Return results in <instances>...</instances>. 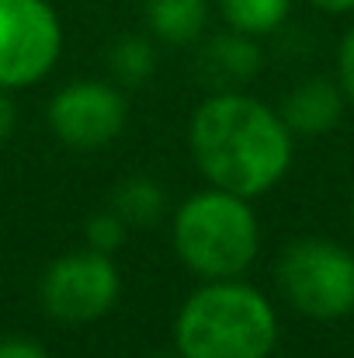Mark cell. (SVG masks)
I'll return each mask as SVG.
<instances>
[{
    "instance_id": "30bf717a",
    "label": "cell",
    "mask_w": 354,
    "mask_h": 358,
    "mask_svg": "<svg viewBox=\"0 0 354 358\" xmlns=\"http://www.w3.org/2000/svg\"><path fill=\"white\" fill-rule=\"evenodd\" d=\"M142 17L153 38L167 45H191L209 24V0H142Z\"/></svg>"
},
{
    "instance_id": "ffe728a7",
    "label": "cell",
    "mask_w": 354,
    "mask_h": 358,
    "mask_svg": "<svg viewBox=\"0 0 354 358\" xmlns=\"http://www.w3.org/2000/svg\"><path fill=\"white\" fill-rule=\"evenodd\" d=\"M351 216H354V195H351Z\"/></svg>"
},
{
    "instance_id": "7a4b0ae2",
    "label": "cell",
    "mask_w": 354,
    "mask_h": 358,
    "mask_svg": "<svg viewBox=\"0 0 354 358\" xmlns=\"http://www.w3.org/2000/svg\"><path fill=\"white\" fill-rule=\"evenodd\" d=\"M174 345L181 358H271L278 317L267 296L239 278L205 282L181 306Z\"/></svg>"
},
{
    "instance_id": "5bb4252c",
    "label": "cell",
    "mask_w": 354,
    "mask_h": 358,
    "mask_svg": "<svg viewBox=\"0 0 354 358\" xmlns=\"http://www.w3.org/2000/svg\"><path fill=\"white\" fill-rule=\"evenodd\" d=\"M125 234H128V223L118 216L115 209H101V213H94L84 223L87 247L91 250H101V254H115L118 247L125 243Z\"/></svg>"
},
{
    "instance_id": "6da1fadb",
    "label": "cell",
    "mask_w": 354,
    "mask_h": 358,
    "mask_svg": "<svg viewBox=\"0 0 354 358\" xmlns=\"http://www.w3.org/2000/svg\"><path fill=\"white\" fill-rule=\"evenodd\" d=\"M188 146L202 178L239 199L271 192L292 167V129L243 91L205 98L191 115Z\"/></svg>"
},
{
    "instance_id": "3957f363",
    "label": "cell",
    "mask_w": 354,
    "mask_h": 358,
    "mask_svg": "<svg viewBox=\"0 0 354 358\" xmlns=\"http://www.w3.org/2000/svg\"><path fill=\"white\" fill-rule=\"evenodd\" d=\"M174 250L181 264L205 282L239 278L260 250V223L250 199L223 188L191 195L174 213Z\"/></svg>"
},
{
    "instance_id": "277c9868",
    "label": "cell",
    "mask_w": 354,
    "mask_h": 358,
    "mask_svg": "<svg viewBox=\"0 0 354 358\" xmlns=\"http://www.w3.org/2000/svg\"><path fill=\"white\" fill-rule=\"evenodd\" d=\"M274 282L288 306L309 320H341L354 313V254L334 240H292L278 257Z\"/></svg>"
},
{
    "instance_id": "8992f818",
    "label": "cell",
    "mask_w": 354,
    "mask_h": 358,
    "mask_svg": "<svg viewBox=\"0 0 354 358\" xmlns=\"http://www.w3.org/2000/svg\"><path fill=\"white\" fill-rule=\"evenodd\" d=\"M63 52V24L49 0H0V87L38 84Z\"/></svg>"
},
{
    "instance_id": "4fadbf2b",
    "label": "cell",
    "mask_w": 354,
    "mask_h": 358,
    "mask_svg": "<svg viewBox=\"0 0 354 358\" xmlns=\"http://www.w3.org/2000/svg\"><path fill=\"white\" fill-rule=\"evenodd\" d=\"M216 3L230 28L253 35V38L278 31L292 10V0H216Z\"/></svg>"
},
{
    "instance_id": "8fae6325",
    "label": "cell",
    "mask_w": 354,
    "mask_h": 358,
    "mask_svg": "<svg viewBox=\"0 0 354 358\" xmlns=\"http://www.w3.org/2000/svg\"><path fill=\"white\" fill-rule=\"evenodd\" d=\"M112 209L128 227H153V223H160V216L167 209V195L153 178L132 174V178H121L118 188L112 192Z\"/></svg>"
},
{
    "instance_id": "7c38bea8",
    "label": "cell",
    "mask_w": 354,
    "mask_h": 358,
    "mask_svg": "<svg viewBox=\"0 0 354 358\" xmlns=\"http://www.w3.org/2000/svg\"><path fill=\"white\" fill-rule=\"evenodd\" d=\"M105 59H108L112 77H115L118 84H125V87L146 84L153 77V70H156V49H153V42L146 35H135V31L118 35L115 42L108 45V56Z\"/></svg>"
},
{
    "instance_id": "5b68a950",
    "label": "cell",
    "mask_w": 354,
    "mask_h": 358,
    "mask_svg": "<svg viewBox=\"0 0 354 358\" xmlns=\"http://www.w3.org/2000/svg\"><path fill=\"white\" fill-rule=\"evenodd\" d=\"M118 289H121V278H118L112 254L84 247V250H70L49 261L38 296L52 320L77 327V324L101 320L115 306Z\"/></svg>"
},
{
    "instance_id": "d6986e66",
    "label": "cell",
    "mask_w": 354,
    "mask_h": 358,
    "mask_svg": "<svg viewBox=\"0 0 354 358\" xmlns=\"http://www.w3.org/2000/svg\"><path fill=\"white\" fill-rule=\"evenodd\" d=\"M149 358H181V355H163V352H160V355H149Z\"/></svg>"
},
{
    "instance_id": "52a82bcc",
    "label": "cell",
    "mask_w": 354,
    "mask_h": 358,
    "mask_svg": "<svg viewBox=\"0 0 354 358\" xmlns=\"http://www.w3.org/2000/svg\"><path fill=\"white\" fill-rule=\"evenodd\" d=\"M49 129L73 150H98L121 136L128 105L108 80H73L49 101Z\"/></svg>"
},
{
    "instance_id": "e0dca14e",
    "label": "cell",
    "mask_w": 354,
    "mask_h": 358,
    "mask_svg": "<svg viewBox=\"0 0 354 358\" xmlns=\"http://www.w3.org/2000/svg\"><path fill=\"white\" fill-rule=\"evenodd\" d=\"M14 122H17V108H14V98L7 87H0V143L14 132Z\"/></svg>"
},
{
    "instance_id": "9a60e30c",
    "label": "cell",
    "mask_w": 354,
    "mask_h": 358,
    "mask_svg": "<svg viewBox=\"0 0 354 358\" xmlns=\"http://www.w3.org/2000/svg\"><path fill=\"white\" fill-rule=\"evenodd\" d=\"M337 84L344 98L354 105V28L341 38V49H337Z\"/></svg>"
},
{
    "instance_id": "9c48e42d",
    "label": "cell",
    "mask_w": 354,
    "mask_h": 358,
    "mask_svg": "<svg viewBox=\"0 0 354 358\" xmlns=\"http://www.w3.org/2000/svg\"><path fill=\"white\" fill-rule=\"evenodd\" d=\"M344 105H348V98H344L341 84H334L327 77H309L285 94L278 115L292 129V136H327L341 122Z\"/></svg>"
},
{
    "instance_id": "2e32d148",
    "label": "cell",
    "mask_w": 354,
    "mask_h": 358,
    "mask_svg": "<svg viewBox=\"0 0 354 358\" xmlns=\"http://www.w3.org/2000/svg\"><path fill=\"white\" fill-rule=\"evenodd\" d=\"M0 358H49V352L31 338H0Z\"/></svg>"
},
{
    "instance_id": "ac0fdd59",
    "label": "cell",
    "mask_w": 354,
    "mask_h": 358,
    "mask_svg": "<svg viewBox=\"0 0 354 358\" xmlns=\"http://www.w3.org/2000/svg\"><path fill=\"white\" fill-rule=\"evenodd\" d=\"M316 10H323V14H348L354 10V0H309Z\"/></svg>"
},
{
    "instance_id": "ba28073f",
    "label": "cell",
    "mask_w": 354,
    "mask_h": 358,
    "mask_svg": "<svg viewBox=\"0 0 354 358\" xmlns=\"http://www.w3.org/2000/svg\"><path fill=\"white\" fill-rule=\"evenodd\" d=\"M260 66H264V52H260L257 38L243 35L236 28L212 35L198 52L202 80L212 84L216 91H239L243 84H250L260 73Z\"/></svg>"
}]
</instances>
